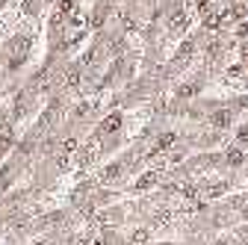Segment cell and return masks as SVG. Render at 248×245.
Segmentation results:
<instances>
[{"label":"cell","instance_id":"7a4b0ae2","mask_svg":"<svg viewBox=\"0 0 248 245\" xmlns=\"http://www.w3.org/2000/svg\"><path fill=\"white\" fill-rule=\"evenodd\" d=\"M222 163H225V166L239 168V166L245 163V151H242L239 145H236V148H228V151H225V157H222Z\"/></svg>","mask_w":248,"mask_h":245},{"label":"cell","instance_id":"277c9868","mask_svg":"<svg viewBox=\"0 0 248 245\" xmlns=\"http://www.w3.org/2000/svg\"><path fill=\"white\" fill-rule=\"evenodd\" d=\"M9 3H12V0H0V9H6Z\"/></svg>","mask_w":248,"mask_h":245},{"label":"cell","instance_id":"6da1fadb","mask_svg":"<svg viewBox=\"0 0 248 245\" xmlns=\"http://www.w3.org/2000/svg\"><path fill=\"white\" fill-rule=\"evenodd\" d=\"M157 183H163V174L160 171H145V174H139L133 180V192H148V189L157 186Z\"/></svg>","mask_w":248,"mask_h":245},{"label":"cell","instance_id":"3957f363","mask_svg":"<svg viewBox=\"0 0 248 245\" xmlns=\"http://www.w3.org/2000/svg\"><path fill=\"white\" fill-rule=\"evenodd\" d=\"M236 145H239V148H248V124L239 127V133H236Z\"/></svg>","mask_w":248,"mask_h":245}]
</instances>
